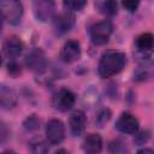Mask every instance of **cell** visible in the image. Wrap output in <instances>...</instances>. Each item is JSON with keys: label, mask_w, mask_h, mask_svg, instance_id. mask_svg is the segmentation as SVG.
<instances>
[{"label": "cell", "mask_w": 154, "mask_h": 154, "mask_svg": "<svg viewBox=\"0 0 154 154\" xmlns=\"http://www.w3.org/2000/svg\"><path fill=\"white\" fill-rule=\"evenodd\" d=\"M126 57L119 51H106L99 61L97 71L102 78H109L119 73L125 66Z\"/></svg>", "instance_id": "obj_1"}, {"label": "cell", "mask_w": 154, "mask_h": 154, "mask_svg": "<svg viewBox=\"0 0 154 154\" xmlns=\"http://www.w3.org/2000/svg\"><path fill=\"white\" fill-rule=\"evenodd\" d=\"M23 12V4L20 0H0V14L10 24H19Z\"/></svg>", "instance_id": "obj_2"}, {"label": "cell", "mask_w": 154, "mask_h": 154, "mask_svg": "<svg viewBox=\"0 0 154 154\" xmlns=\"http://www.w3.org/2000/svg\"><path fill=\"white\" fill-rule=\"evenodd\" d=\"M113 32V24L109 20H102L90 28V38L94 45H105Z\"/></svg>", "instance_id": "obj_3"}, {"label": "cell", "mask_w": 154, "mask_h": 154, "mask_svg": "<svg viewBox=\"0 0 154 154\" xmlns=\"http://www.w3.org/2000/svg\"><path fill=\"white\" fill-rule=\"evenodd\" d=\"M46 137L51 144H59L65 138V126L59 119H51L46 125Z\"/></svg>", "instance_id": "obj_4"}, {"label": "cell", "mask_w": 154, "mask_h": 154, "mask_svg": "<svg viewBox=\"0 0 154 154\" xmlns=\"http://www.w3.org/2000/svg\"><path fill=\"white\" fill-rule=\"evenodd\" d=\"M55 4L54 0H35L34 14L40 22H48L54 17Z\"/></svg>", "instance_id": "obj_5"}, {"label": "cell", "mask_w": 154, "mask_h": 154, "mask_svg": "<svg viewBox=\"0 0 154 154\" xmlns=\"http://www.w3.org/2000/svg\"><path fill=\"white\" fill-rule=\"evenodd\" d=\"M75 101H76L75 94L66 88L58 90L53 97V105L60 112H67L69 109H71L72 106L75 105Z\"/></svg>", "instance_id": "obj_6"}, {"label": "cell", "mask_w": 154, "mask_h": 154, "mask_svg": "<svg viewBox=\"0 0 154 154\" xmlns=\"http://www.w3.org/2000/svg\"><path fill=\"white\" fill-rule=\"evenodd\" d=\"M52 19H53V28L57 35H64L69 32L75 24V16L69 11L54 16Z\"/></svg>", "instance_id": "obj_7"}, {"label": "cell", "mask_w": 154, "mask_h": 154, "mask_svg": "<svg viewBox=\"0 0 154 154\" xmlns=\"http://www.w3.org/2000/svg\"><path fill=\"white\" fill-rule=\"evenodd\" d=\"M116 128L118 131L126 134V135H134L137 134L138 128H140V123L137 120V118L131 114V113H123L117 123H116Z\"/></svg>", "instance_id": "obj_8"}, {"label": "cell", "mask_w": 154, "mask_h": 154, "mask_svg": "<svg viewBox=\"0 0 154 154\" xmlns=\"http://www.w3.org/2000/svg\"><path fill=\"white\" fill-rule=\"evenodd\" d=\"M25 64H26L28 69H30L31 71H35V72L45 71V69L47 66V60H46L45 53L38 48L31 49L25 58Z\"/></svg>", "instance_id": "obj_9"}, {"label": "cell", "mask_w": 154, "mask_h": 154, "mask_svg": "<svg viewBox=\"0 0 154 154\" xmlns=\"http://www.w3.org/2000/svg\"><path fill=\"white\" fill-rule=\"evenodd\" d=\"M81 54H82V51H81L79 43L75 40H69L63 46L60 57L65 63H75L81 58Z\"/></svg>", "instance_id": "obj_10"}, {"label": "cell", "mask_w": 154, "mask_h": 154, "mask_svg": "<svg viewBox=\"0 0 154 154\" xmlns=\"http://www.w3.org/2000/svg\"><path fill=\"white\" fill-rule=\"evenodd\" d=\"M23 48H24L23 42L17 36H11V37L6 38L5 42H4V46H2L4 53H5V55L8 59H16V58H18L22 54Z\"/></svg>", "instance_id": "obj_11"}, {"label": "cell", "mask_w": 154, "mask_h": 154, "mask_svg": "<svg viewBox=\"0 0 154 154\" xmlns=\"http://www.w3.org/2000/svg\"><path fill=\"white\" fill-rule=\"evenodd\" d=\"M70 130L73 136H81L84 130H85V124H87V118L83 111L77 109L73 111L72 114L70 116Z\"/></svg>", "instance_id": "obj_12"}, {"label": "cell", "mask_w": 154, "mask_h": 154, "mask_svg": "<svg viewBox=\"0 0 154 154\" xmlns=\"http://www.w3.org/2000/svg\"><path fill=\"white\" fill-rule=\"evenodd\" d=\"M102 149V140L97 134H89L83 141V150L85 153L96 154Z\"/></svg>", "instance_id": "obj_13"}, {"label": "cell", "mask_w": 154, "mask_h": 154, "mask_svg": "<svg viewBox=\"0 0 154 154\" xmlns=\"http://www.w3.org/2000/svg\"><path fill=\"white\" fill-rule=\"evenodd\" d=\"M16 103H17V95L14 90L7 87H2L0 89V108L11 109L16 106Z\"/></svg>", "instance_id": "obj_14"}, {"label": "cell", "mask_w": 154, "mask_h": 154, "mask_svg": "<svg viewBox=\"0 0 154 154\" xmlns=\"http://www.w3.org/2000/svg\"><path fill=\"white\" fill-rule=\"evenodd\" d=\"M136 46L140 51H150L153 47V35L150 32H144L141 34L137 38H136Z\"/></svg>", "instance_id": "obj_15"}, {"label": "cell", "mask_w": 154, "mask_h": 154, "mask_svg": "<svg viewBox=\"0 0 154 154\" xmlns=\"http://www.w3.org/2000/svg\"><path fill=\"white\" fill-rule=\"evenodd\" d=\"M63 5L66 11L76 12L84 8V6L87 5V0H63Z\"/></svg>", "instance_id": "obj_16"}, {"label": "cell", "mask_w": 154, "mask_h": 154, "mask_svg": "<svg viewBox=\"0 0 154 154\" xmlns=\"http://www.w3.org/2000/svg\"><path fill=\"white\" fill-rule=\"evenodd\" d=\"M101 10L107 16H114V14H117V12H118L117 1L116 0H105L103 4H102V6H101Z\"/></svg>", "instance_id": "obj_17"}, {"label": "cell", "mask_w": 154, "mask_h": 154, "mask_svg": "<svg viewBox=\"0 0 154 154\" xmlns=\"http://www.w3.org/2000/svg\"><path fill=\"white\" fill-rule=\"evenodd\" d=\"M23 126H24V129H25L26 131H35V130H37V129L40 128V119H38L35 114L29 116V117L24 120Z\"/></svg>", "instance_id": "obj_18"}, {"label": "cell", "mask_w": 154, "mask_h": 154, "mask_svg": "<svg viewBox=\"0 0 154 154\" xmlns=\"http://www.w3.org/2000/svg\"><path fill=\"white\" fill-rule=\"evenodd\" d=\"M30 144H31V152H34V153H46V152H48L47 144L41 140H35Z\"/></svg>", "instance_id": "obj_19"}, {"label": "cell", "mask_w": 154, "mask_h": 154, "mask_svg": "<svg viewBox=\"0 0 154 154\" xmlns=\"http://www.w3.org/2000/svg\"><path fill=\"white\" fill-rule=\"evenodd\" d=\"M109 117H111V112L106 108V109H102V111H100L99 112V114L96 116V124L101 128V126H103L105 125V123H107L108 122V119H109Z\"/></svg>", "instance_id": "obj_20"}, {"label": "cell", "mask_w": 154, "mask_h": 154, "mask_svg": "<svg viewBox=\"0 0 154 154\" xmlns=\"http://www.w3.org/2000/svg\"><path fill=\"white\" fill-rule=\"evenodd\" d=\"M109 150H111L112 153H123V152H126L128 149H126L125 144H124L122 141L116 140V141L111 142V144H109Z\"/></svg>", "instance_id": "obj_21"}, {"label": "cell", "mask_w": 154, "mask_h": 154, "mask_svg": "<svg viewBox=\"0 0 154 154\" xmlns=\"http://www.w3.org/2000/svg\"><path fill=\"white\" fill-rule=\"evenodd\" d=\"M123 7L129 12H135L140 6V0H122Z\"/></svg>", "instance_id": "obj_22"}, {"label": "cell", "mask_w": 154, "mask_h": 154, "mask_svg": "<svg viewBox=\"0 0 154 154\" xmlns=\"http://www.w3.org/2000/svg\"><path fill=\"white\" fill-rule=\"evenodd\" d=\"M10 137V129L2 122H0V144L5 143Z\"/></svg>", "instance_id": "obj_23"}, {"label": "cell", "mask_w": 154, "mask_h": 154, "mask_svg": "<svg viewBox=\"0 0 154 154\" xmlns=\"http://www.w3.org/2000/svg\"><path fill=\"white\" fill-rule=\"evenodd\" d=\"M7 70H8L10 75H12L13 77H16V76H18V75L20 73V66H19L17 63H14V61L8 63V65H7Z\"/></svg>", "instance_id": "obj_24"}, {"label": "cell", "mask_w": 154, "mask_h": 154, "mask_svg": "<svg viewBox=\"0 0 154 154\" xmlns=\"http://www.w3.org/2000/svg\"><path fill=\"white\" fill-rule=\"evenodd\" d=\"M148 138H149V132H148V131H142L141 134H138V135H137L136 142H137V143H140V144H143Z\"/></svg>", "instance_id": "obj_25"}, {"label": "cell", "mask_w": 154, "mask_h": 154, "mask_svg": "<svg viewBox=\"0 0 154 154\" xmlns=\"http://www.w3.org/2000/svg\"><path fill=\"white\" fill-rule=\"evenodd\" d=\"M138 153H153V149H147V148H144V149L138 150Z\"/></svg>", "instance_id": "obj_26"}, {"label": "cell", "mask_w": 154, "mask_h": 154, "mask_svg": "<svg viewBox=\"0 0 154 154\" xmlns=\"http://www.w3.org/2000/svg\"><path fill=\"white\" fill-rule=\"evenodd\" d=\"M2 20H4V18H2V16L0 14V32H1V29H2Z\"/></svg>", "instance_id": "obj_27"}, {"label": "cell", "mask_w": 154, "mask_h": 154, "mask_svg": "<svg viewBox=\"0 0 154 154\" xmlns=\"http://www.w3.org/2000/svg\"><path fill=\"white\" fill-rule=\"evenodd\" d=\"M1 63H2V58H1V54H0V66H1Z\"/></svg>", "instance_id": "obj_28"}]
</instances>
